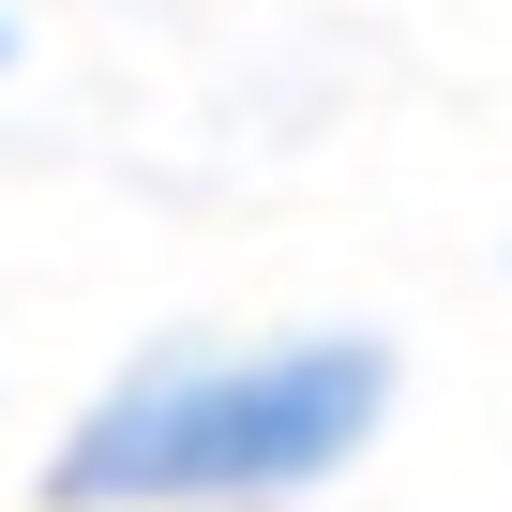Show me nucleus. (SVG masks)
<instances>
[{
  "instance_id": "nucleus-1",
  "label": "nucleus",
  "mask_w": 512,
  "mask_h": 512,
  "mask_svg": "<svg viewBox=\"0 0 512 512\" xmlns=\"http://www.w3.org/2000/svg\"><path fill=\"white\" fill-rule=\"evenodd\" d=\"M392 437L377 332H166L76 392L31 497L46 512H287Z\"/></svg>"
},
{
  "instance_id": "nucleus-2",
  "label": "nucleus",
  "mask_w": 512,
  "mask_h": 512,
  "mask_svg": "<svg viewBox=\"0 0 512 512\" xmlns=\"http://www.w3.org/2000/svg\"><path fill=\"white\" fill-rule=\"evenodd\" d=\"M0 61H16V16H0Z\"/></svg>"
}]
</instances>
